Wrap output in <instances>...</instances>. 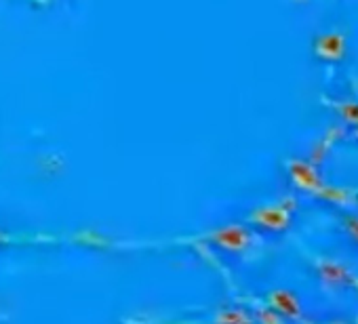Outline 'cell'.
Returning <instances> with one entry per match:
<instances>
[{
  "label": "cell",
  "instance_id": "6da1fadb",
  "mask_svg": "<svg viewBox=\"0 0 358 324\" xmlns=\"http://www.w3.org/2000/svg\"><path fill=\"white\" fill-rule=\"evenodd\" d=\"M345 53V38L337 32L322 34L316 40V55L327 61H339Z\"/></svg>",
  "mask_w": 358,
  "mask_h": 324
}]
</instances>
